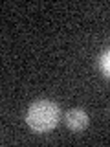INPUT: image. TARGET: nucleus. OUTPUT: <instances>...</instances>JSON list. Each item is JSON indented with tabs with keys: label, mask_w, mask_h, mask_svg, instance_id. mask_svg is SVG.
<instances>
[{
	"label": "nucleus",
	"mask_w": 110,
	"mask_h": 147,
	"mask_svg": "<svg viewBox=\"0 0 110 147\" xmlns=\"http://www.w3.org/2000/svg\"><path fill=\"white\" fill-rule=\"evenodd\" d=\"M97 68H99V72L103 74L105 77H108V79H110V48L105 50V52L99 55V59H97Z\"/></svg>",
	"instance_id": "obj_3"
},
{
	"label": "nucleus",
	"mask_w": 110,
	"mask_h": 147,
	"mask_svg": "<svg viewBox=\"0 0 110 147\" xmlns=\"http://www.w3.org/2000/svg\"><path fill=\"white\" fill-rule=\"evenodd\" d=\"M61 121V107L52 99H37L26 110V123L37 134L53 131Z\"/></svg>",
	"instance_id": "obj_1"
},
{
	"label": "nucleus",
	"mask_w": 110,
	"mask_h": 147,
	"mask_svg": "<svg viewBox=\"0 0 110 147\" xmlns=\"http://www.w3.org/2000/svg\"><path fill=\"white\" fill-rule=\"evenodd\" d=\"M88 121H90V118L82 109H70L64 114V123H66V127L72 132H82L88 127Z\"/></svg>",
	"instance_id": "obj_2"
}]
</instances>
